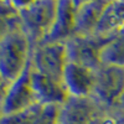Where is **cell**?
Returning <instances> with one entry per match:
<instances>
[{"mask_svg":"<svg viewBox=\"0 0 124 124\" xmlns=\"http://www.w3.org/2000/svg\"><path fill=\"white\" fill-rule=\"evenodd\" d=\"M31 50L32 45L21 27L9 31L0 39V76L10 86L25 72Z\"/></svg>","mask_w":124,"mask_h":124,"instance_id":"obj_1","label":"cell"},{"mask_svg":"<svg viewBox=\"0 0 124 124\" xmlns=\"http://www.w3.org/2000/svg\"><path fill=\"white\" fill-rule=\"evenodd\" d=\"M56 1H35L21 4L17 9L21 29L30 40L31 45L41 44L54 27L57 15Z\"/></svg>","mask_w":124,"mask_h":124,"instance_id":"obj_2","label":"cell"},{"mask_svg":"<svg viewBox=\"0 0 124 124\" xmlns=\"http://www.w3.org/2000/svg\"><path fill=\"white\" fill-rule=\"evenodd\" d=\"M94 76L92 98L108 109L119 107L124 94V67L101 65L94 71Z\"/></svg>","mask_w":124,"mask_h":124,"instance_id":"obj_3","label":"cell"},{"mask_svg":"<svg viewBox=\"0 0 124 124\" xmlns=\"http://www.w3.org/2000/svg\"><path fill=\"white\" fill-rule=\"evenodd\" d=\"M112 37L113 36H104L98 34L87 36H72L65 42L68 61L96 71L102 65V51L112 40Z\"/></svg>","mask_w":124,"mask_h":124,"instance_id":"obj_4","label":"cell"},{"mask_svg":"<svg viewBox=\"0 0 124 124\" xmlns=\"http://www.w3.org/2000/svg\"><path fill=\"white\" fill-rule=\"evenodd\" d=\"M31 68L42 75L62 79L68 63L65 42H41L31 50ZM63 81V79H62Z\"/></svg>","mask_w":124,"mask_h":124,"instance_id":"obj_5","label":"cell"},{"mask_svg":"<svg viewBox=\"0 0 124 124\" xmlns=\"http://www.w3.org/2000/svg\"><path fill=\"white\" fill-rule=\"evenodd\" d=\"M37 103L39 101L31 83V65L29 62L25 72L8 89L1 106L3 114H13L21 112Z\"/></svg>","mask_w":124,"mask_h":124,"instance_id":"obj_6","label":"cell"},{"mask_svg":"<svg viewBox=\"0 0 124 124\" xmlns=\"http://www.w3.org/2000/svg\"><path fill=\"white\" fill-rule=\"evenodd\" d=\"M104 108L92 97H70L61 106L58 124H92Z\"/></svg>","mask_w":124,"mask_h":124,"instance_id":"obj_7","label":"cell"},{"mask_svg":"<svg viewBox=\"0 0 124 124\" xmlns=\"http://www.w3.org/2000/svg\"><path fill=\"white\" fill-rule=\"evenodd\" d=\"M31 83L39 103L62 106L70 98L62 79L42 75L34 71L32 68H31Z\"/></svg>","mask_w":124,"mask_h":124,"instance_id":"obj_8","label":"cell"},{"mask_svg":"<svg viewBox=\"0 0 124 124\" xmlns=\"http://www.w3.org/2000/svg\"><path fill=\"white\" fill-rule=\"evenodd\" d=\"M62 79L70 97H92L96 81L93 70L68 61Z\"/></svg>","mask_w":124,"mask_h":124,"instance_id":"obj_9","label":"cell"},{"mask_svg":"<svg viewBox=\"0 0 124 124\" xmlns=\"http://www.w3.org/2000/svg\"><path fill=\"white\" fill-rule=\"evenodd\" d=\"M81 3L60 1L57 6V15L54 27L42 42H66L75 36L76 32V15Z\"/></svg>","mask_w":124,"mask_h":124,"instance_id":"obj_10","label":"cell"},{"mask_svg":"<svg viewBox=\"0 0 124 124\" xmlns=\"http://www.w3.org/2000/svg\"><path fill=\"white\" fill-rule=\"evenodd\" d=\"M107 1H87L81 3L76 15L75 35L87 36L94 35L101 16L107 6Z\"/></svg>","mask_w":124,"mask_h":124,"instance_id":"obj_11","label":"cell"},{"mask_svg":"<svg viewBox=\"0 0 124 124\" xmlns=\"http://www.w3.org/2000/svg\"><path fill=\"white\" fill-rule=\"evenodd\" d=\"M124 26V3H108L103 11L96 34L116 36Z\"/></svg>","mask_w":124,"mask_h":124,"instance_id":"obj_12","label":"cell"},{"mask_svg":"<svg viewBox=\"0 0 124 124\" xmlns=\"http://www.w3.org/2000/svg\"><path fill=\"white\" fill-rule=\"evenodd\" d=\"M102 65L124 67V34L113 36L101 55Z\"/></svg>","mask_w":124,"mask_h":124,"instance_id":"obj_13","label":"cell"},{"mask_svg":"<svg viewBox=\"0 0 124 124\" xmlns=\"http://www.w3.org/2000/svg\"><path fill=\"white\" fill-rule=\"evenodd\" d=\"M112 109L104 108L99 114L97 116V118L93 120L92 124H116V116L114 112H110Z\"/></svg>","mask_w":124,"mask_h":124,"instance_id":"obj_14","label":"cell"},{"mask_svg":"<svg viewBox=\"0 0 124 124\" xmlns=\"http://www.w3.org/2000/svg\"><path fill=\"white\" fill-rule=\"evenodd\" d=\"M9 87H10V85L8 83V82H5L3 79V77L0 76V107L3 106V102L5 99V96H6V93H8Z\"/></svg>","mask_w":124,"mask_h":124,"instance_id":"obj_15","label":"cell"},{"mask_svg":"<svg viewBox=\"0 0 124 124\" xmlns=\"http://www.w3.org/2000/svg\"><path fill=\"white\" fill-rule=\"evenodd\" d=\"M116 116V124H124V109L119 108L118 110L114 112Z\"/></svg>","mask_w":124,"mask_h":124,"instance_id":"obj_16","label":"cell"},{"mask_svg":"<svg viewBox=\"0 0 124 124\" xmlns=\"http://www.w3.org/2000/svg\"><path fill=\"white\" fill-rule=\"evenodd\" d=\"M119 107H120L122 109H124V94H123V97H122V101H120V104H119Z\"/></svg>","mask_w":124,"mask_h":124,"instance_id":"obj_17","label":"cell"},{"mask_svg":"<svg viewBox=\"0 0 124 124\" xmlns=\"http://www.w3.org/2000/svg\"><path fill=\"white\" fill-rule=\"evenodd\" d=\"M3 117V109H1V107H0V118Z\"/></svg>","mask_w":124,"mask_h":124,"instance_id":"obj_18","label":"cell"}]
</instances>
